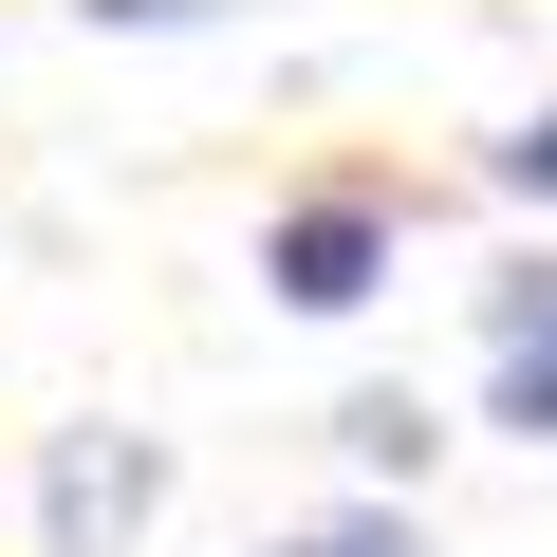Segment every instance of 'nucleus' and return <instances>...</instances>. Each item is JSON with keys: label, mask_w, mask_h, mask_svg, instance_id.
<instances>
[{"label": "nucleus", "mask_w": 557, "mask_h": 557, "mask_svg": "<svg viewBox=\"0 0 557 557\" xmlns=\"http://www.w3.org/2000/svg\"><path fill=\"white\" fill-rule=\"evenodd\" d=\"M149 502H168L149 428H57V465H38V539H57V557H131Z\"/></svg>", "instance_id": "f257e3e1"}, {"label": "nucleus", "mask_w": 557, "mask_h": 557, "mask_svg": "<svg viewBox=\"0 0 557 557\" xmlns=\"http://www.w3.org/2000/svg\"><path fill=\"white\" fill-rule=\"evenodd\" d=\"M260 278H278L298 317H354V298H391V205H372V186L278 205V223H260Z\"/></svg>", "instance_id": "f03ea898"}, {"label": "nucleus", "mask_w": 557, "mask_h": 557, "mask_svg": "<svg viewBox=\"0 0 557 557\" xmlns=\"http://www.w3.org/2000/svg\"><path fill=\"white\" fill-rule=\"evenodd\" d=\"M483 409L520 446H557V260H502L483 278Z\"/></svg>", "instance_id": "7ed1b4c3"}, {"label": "nucleus", "mask_w": 557, "mask_h": 557, "mask_svg": "<svg viewBox=\"0 0 557 557\" xmlns=\"http://www.w3.org/2000/svg\"><path fill=\"white\" fill-rule=\"evenodd\" d=\"M335 446H354V465H372V483H409V465H428V446H446V428H428V409H409V391H354V409H335Z\"/></svg>", "instance_id": "20e7f679"}, {"label": "nucleus", "mask_w": 557, "mask_h": 557, "mask_svg": "<svg viewBox=\"0 0 557 557\" xmlns=\"http://www.w3.org/2000/svg\"><path fill=\"white\" fill-rule=\"evenodd\" d=\"M260 557H428V520H391V502H354V520H298V539H260Z\"/></svg>", "instance_id": "39448f33"}, {"label": "nucleus", "mask_w": 557, "mask_h": 557, "mask_svg": "<svg viewBox=\"0 0 557 557\" xmlns=\"http://www.w3.org/2000/svg\"><path fill=\"white\" fill-rule=\"evenodd\" d=\"M483 168H502V186H520V205H557V112H520V131H502V149H483Z\"/></svg>", "instance_id": "423d86ee"}, {"label": "nucleus", "mask_w": 557, "mask_h": 557, "mask_svg": "<svg viewBox=\"0 0 557 557\" xmlns=\"http://www.w3.org/2000/svg\"><path fill=\"white\" fill-rule=\"evenodd\" d=\"M75 20H112V38H168V20H242V0H75Z\"/></svg>", "instance_id": "0eeeda50"}]
</instances>
